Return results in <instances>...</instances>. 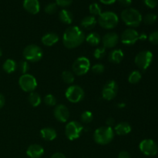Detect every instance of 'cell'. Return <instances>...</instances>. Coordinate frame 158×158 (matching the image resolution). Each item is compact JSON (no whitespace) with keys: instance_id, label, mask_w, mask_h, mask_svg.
Here are the masks:
<instances>
[{"instance_id":"cell-35","label":"cell","mask_w":158,"mask_h":158,"mask_svg":"<svg viewBox=\"0 0 158 158\" xmlns=\"http://www.w3.org/2000/svg\"><path fill=\"white\" fill-rule=\"evenodd\" d=\"M19 68L20 72L23 74L27 73L28 71L29 70V65L26 60H22L19 64Z\"/></svg>"},{"instance_id":"cell-3","label":"cell","mask_w":158,"mask_h":158,"mask_svg":"<svg viewBox=\"0 0 158 158\" xmlns=\"http://www.w3.org/2000/svg\"><path fill=\"white\" fill-rule=\"evenodd\" d=\"M114 138V131L110 127H101L95 131L94 140L97 143L106 145L110 143Z\"/></svg>"},{"instance_id":"cell-39","label":"cell","mask_w":158,"mask_h":158,"mask_svg":"<svg viewBox=\"0 0 158 158\" xmlns=\"http://www.w3.org/2000/svg\"><path fill=\"white\" fill-rule=\"evenodd\" d=\"M145 6L150 9H154L158 4V0H143Z\"/></svg>"},{"instance_id":"cell-10","label":"cell","mask_w":158,"mask_h":158,"mask_svg":"<svg viewBox=\"0 0 158 158\" xmlns=\"http://www.w3.org/2000/svg\"><path fill=\"white\" fill-rule=\"evenodd\" d=\"M83 131V125L80 123H79V122L73 120V121L69 122L66 124L65 133H66V137L69 140H74L80 137Z\"/></svg>"},{"instance_id":"cell-2","label":"cell","mask_w":158,"mask_h":158,"mask_svg":"<svg viewBox=\"0 0 158 158\" xmlns=\"http://www.w3.org/2000/svg\"><path fill=\"white\" fill-rule=\"evenodd\" d=\"M122 20L130 27H137L143 20V17L137 9L134 8H127L120 14Z\"/></svg>"},{"instance_id":"cell-28","label":"cell","mask_w":158,"mask_h":158,"mask_svg":"<svg viewBox=\"0 0 158 158\" xmlns=\"http://www.w3.org/2000/svg\"><path fill=\"white\" fill-rule=\"evenodd\" d=\"M62 79L65 83L71 84L74 82V75L71 71L65 70L62 73Z\"/></svg>"},{"instance_id":"cell-1","label":"cell","mask_w":158,"mask_h":158,"mask_svg":"<svg viewBox=\"0 0 158 158\" xmlns=\"http://www.w3.org/2000/svg\"><path fill=\"white\" fill-rule=\"evenodd\" d=\"M85 34L77 26H69L65 30L63 35V43L68 49H75L84 42Z\"/></svg>"},{"instance_id":"cell-11","label":"cell","mask_w":158,"mask_h":158,"mask_svg":"<svg viewBox=\"0 0 158 158\" xmlns=\"http://www.w3.org/2000/svg\"><path fill=\"white\" fill-rule=\"evenodd\" d=\"M139 148L144 155L149 157L155 156L158 152L157 144L151 139H145L142 140L139 145Z\"/></svg>"},{"instance_id":"cell-48","label":"cell","mask_w":158,"mask_h":158,"mask_svg":"<svg viewBox=\"0 0 158 158\" xmlns=\"http://www.w3.org/2000/svg\"><path fill=\"white\" fill-rule=\"evenodd\" d=\"M2 56V49L0 48V57H1Z\"/></svg>"},{"instance_id":"cell-25","label":"cell","mask_w":158,"mask_h":158,"mask_svg":"<svg viewBox=\"0 0 158 158\" xmlns=\"http://www.w3.org/2000/svg\"><path fill=\"white\" fill-rule=\"evenodd\" d=\"M86 43H89L91 46H97L99 43L101 41V38H100V35H99L97 32H91L89 33L87 36L86 37Z\"/></svg>"},{"instance_id":"cell-21","label":"cell","mask_w":158,"mask_h":158,"mask_svg":"<svg viewBox=\"0 0 158 158\" xmlns=\"http://www.w3.org/2000/svg\"><path fill=\"white\" fill-rule=\"evenodd\" d=\"M124 54L121 49H113L108 56L110 62L113 63H120L123 60Z\"/></svg>"},{"instance_id":"cell-37","label":"cell","mask_w":158,"mask_h":158,"mask_svg":"<svg viewBox=\"0 0 158 158\" xmlns=\"http://www.w3.org/2000/svg\"><path fill=\"white\" fill-rule=\"evenodd\" d=\"M148 39L152 44L158 45V31H154V32H151L148 36Z\"/></svg>"},{"instance_id":"cell-13","label":"cell","mask_w":158,"mask_h":158,"mask_svg":"<svg viewBox=\"0 0 158 158\" xmlns=\"http://www.w3.org/2000/svg\"><path fill=\"white\" fill-rule=\"evenodd\" d=\"M139 35L140 34L134 29H127L122 32L120 35V40L122 43L127 46H131L137 43L139 40Z\"/></svg>"},{"instance_id":"cell-32","label":"cell","mask_w":158,"mask_h":158,"mask_svg":"<svg viewBox=\"0 0 158 158\" xmlns=\"http://www.w3.org/2000/svg\"><path fill=\"white\" fill-rule=\"evenodd\" d=\"M57 8H58V6H57L56 2L49 3L45 7V12H46V13L52 15V14H54L56 12Z\"/></svg>"},{"instance_id":"cell-45","label":"cell","mask_w":158,"mask_h":158,"mask_svg":"<svg viewBox=\"0 0 158 158\" xmlns=\"http://www.w3.org/2000/svg\"><path fill=\"white\" fill-rule=\"evenodd\" d=\"M5 103H6V100H5L4 96L0 94V109H2L3 107V106L5 105Z\"/></svg>"},{"instance_id":"cell-46","label":"cell","mask_w":158,"mask_h":158,"mask_svg":"<svg viewBox=\"0 0 158 158\" xmlns=\"http://www.w3.org/2000/svg\"><path fill=\"white\" fill-rule=\"evenodd\" d=\"M148 38V35L145 33H141L140 35H139V40H145Z\"/></svg>"},{"instance_id":"cell-36","label":"cell","mask_w":158,"mask_h":158,"mask_svg":"<svg viewBox=\"0 0 158 158\" xmlns=\"http://www.w3.org/2000/svg\"><path fill=\"white\" fill-rule=\"evenodd\" d=\"M104 66L101 63H97L92 66V71L95 74H101L104 72Z\"/></svg>"},{"instance_id":"cell-30","label":"cell","mask_w":158,"mask_h":158,"mask_svg":"<svg viewBox=\"0 0 158 158\" xmlns=\"http://www.w3.org/2000/svg\"><path fill=\"white\" fill-rule=\"evenodd\" d=\"M157 16L156 14L154 13H148L143 17V23L146 25H153L155 23V22L157 21Z\"/></svg>"},{"instance_id":"cell-22","label":"cell","mask_w":158,"mask_h":158,"mask_svg":"<svg viewBox=\"0 0 158 158\" xmlns=\"http://www.w3.org/2000/svg\"><path fill=\"white\" fill-rule=\"evenodd\" d=\"M97 19L95 16L93 15H87V16L84 17L81 21V26L83 29H86L89 30L92 29L93 28L95 27L96 24H97Z\"/></svg>"},{"instance_id":"cell-5","label":"cell","mask_w":158,"mask_h":158,"mask_svg":"<svg viewBox=\"0 0 158 158\" xmlns=\"http://www.w3.org/2000/svg\"><path fill=\"white\" fill-rule=\"evenodd\" d=\"M43 55V52L41 48L35 44L29 45L23 50V56L26 60L32 63L40 61Z\"/></svg>"},{"instance_id":"cell-41","label":"cell","mask_w":158,"mask_h":158,"mask_svg":"<svg viewBox=\"0 0 158 158\" xmlns=\"http://www.w3.org/2000/svg\"><path fill=\"white\" fill-rule=\"evenodd\" d=\"M118 158H131L129 153L126 151H120L118 155Z\"/></svg>"},{"instance_id":"cell-43","label":"cell","mask_w":158,"mask_h":158,"mask_svg":"<svg viewBox=\"0 0 158 158\" xmlns=\"http://www.w3.org/2000/svg\"><path fill=\"white\" fill-rule=\"evenodd\" d=\"M50 158H66V156H65L63 154H62V153L57 152V153H55V154H52V155L51 156Z\"/></svg>"},{"instance_id":"cell-29","label":"cell","mask_w":158,"mask_h":158,"mask_svg":"<svg viewBox=\"0 0 158 158\" xmlns=\"http://www.w3.org/2000/svg\"><path fill=\"white\" fill-rule=\"evenodd\" d=\"M89 12H90L91 15H93V16H97V15L99 16V15L102 13L101 7H100V5L97 2L92 3V4L89 5Z\"/></svg>"},{"instance_id":"cell-14","label":"cell","mask_w":158,"mask_h":158,"mask_svg":"<svg viewBox=\"0 0 158 158\" xmlns=\"http://www.w3.org/2000/svg\"><path fill=\"white\" fill-rule=\"evenodd\" d=\"M54 117L58 121L66 123L69 117V111L68 108L63 104H58L54 109Z\"/></svg>"},{"instance_id":"cell-19","label":"cell","mask_w":158,"mask_h":158,"mask_svg":"<svg viewBox=\"0 0 158 158\" xmlns=\"http://www.w3.org/2000/svg\"><path fill=\"white\" fill-rule=\"evenodd\" d=\"M131 126L127 122H121L117 124L114 127V132L119 136H125L130 134L131 131Z\"/></svg>"},{"instance_id":"cell-31","label":"cell","mask_w":158,"mask_h":158,"mask_svg":"<svg viewBox=\"0 0 158 158\" xmlns=\"http://www.w3.org/2000/svg\"><path fill=\"white\" fill-rule=\"evenodd\" d=\"M45 104L49 106H53L56 105V99L52 94H48L44 97Z\"/></svg>"},{"instance_id":"cell-8","label":"cell","mask_w":158,"mask_h":158,"mask_svg":"<svg viewBox=\"0 0 158 158\" xmlns=\"http://www.w3.org/2000/svg\"><path fill=\"white\" fill-rule=\"evenodd\" d=\"M19 84L20 88L25 92H34L37 87V80L35 77L29 73L23 74L19 77Z\"/></svg>"},{"instance_id":"cell-17","label":"cell","mask_w":158,"mask_h":158,"mask_svg":"<svg viewBox=\"0 0 158 158\" xmlns=\"http://www.w3.org/2000/svg\"><path fill=\"white\" fill-rule=\"evenodd\" d=\"M26 154L29 158H40L44 154V149L40 144H32L27 148Z\"/></svg>"},{"instance_id":"cell-7","label":"cell","mask_w":158,"mask_h":158,"mask_svg":"<svg viewBox=\"0 0 158 158\" xmlns=\"http://www.w3.org/2000/svg\"><path fill=\"white\" fill-rule=\"evenodd\" d=\"M84 90L83 89V88L80 87L78 85L69 86L66 89V93H65L66 99L69 102L73 103H79L81 100H83V99L84 98Z\"/></svg>"},{"instance_id":"cell-23","label":"cell","mask_w":158,"mask_h":158,"mask_svg":"<svg viewBox=\"0 0 158 158\" xmlns=\"http://www.w3.org/2000/svg\"><path fill=\"white\" fill-rule=\"evenodd\" d=\"M59 18L60 21L64 24H71L73 19V15L70 11L63 9L59 13Z\"/></svg>"},{"instance_id":"cell-33","label":"cell","mask_w":158,"mask_h":158,"mask_svg":"<svg viewBox=\"0 0 158 158\" xmlns=\"http://www.w3.org/2000/svg\"><path fill=\"white\" fill-rule=\"evenodd\" d=\"M93 114L90 111H84L83 114H81V120L83 123H89L93 120Z\"/></svg>"},{"instance_id":"cell-4","label":"cell","mask_w":158,"mask_h":158,"mask_svg":"<svg viewBox=\"0 0 158 158\" xmlns=\"http://www.w3.org/2000/svg\"><path fill=\"white\" fill-rule=\"evenodd\" d=\"M119 18L117 14L111 11L103 12L99 15L98 23L102 28L106 29H112L117 26Z\"/></svg>"},{"instance_id":"cell-6","label":"cell","mask_w":158,"mask_h":158,"mask_svg":"<svg viewBox=\"0 0 158 158\" xmlns=\"http://www.w3.org/2000/svg\"><path fill=\"white\" fill-rule=\"evenodd\" d=\"M153 53L149 50H143L139 52L135 57V64L141 70L144 71L148 69L153 61Z\"/></svg>"},{"instance_id":"cell-12","label":"cell","mask_w":158,"mask_h":158,"mask_svg":"<svg viewBox=\"0 0 158 158\" xmlns=\"http://www.w3.org/2000/svg\"><path fill=\"white\" fill-rule=\"evenodd\" d=\"M118 91V86L114 80H110L103 86L102 97L106 100H112L115 98Z\"/></svg>"},{"instance_id":"cell-27","label":"cell","mask_w":158,"mask_h":158,"mask_svg":"<svg viewBox=\"0 0 158 158\" xmlns=\"http://www.w3.org/2000/svg\"><path fill=\"white\" fill-rule=\"evenodd\" d=\"M142 78V75L140 73V71L134 70L131 73V74L128 77V81L129 83H132V84H136V83H139Z\"/></svg>"},{"instance_id":"cell-38","label":"cell","mask_w":158,"mask_h":158,"mask_svg":"<svg viewBox=\"0 0 158 158\" xmlns=\"http://www.w3.org/2000/svg\"><path fill=\"white\" fill-rule=\"evenodd\" d=\"M73 0H56V3L58 6L60 7H67V6H70L72 4Z\"/></svg>"},{"instance_id":"cell-44","label":"cell","mask_w":158,"mask_h":158,"mask_svg":"<svg viewBox=\"0 0 158 158\" xmlns=\"http://www.w3.org/2000/svg\"><path fill=\"white\" fill-rule=\"evenodd\" d=\"M117 0H100V2H102L103 4L105 5H112L114 4Z\"/></svg>"},{"instance_id":"cell-26","label":"cell","mask_w":158,"mask_h":158,"mask_svg":"<svg viewBox=\"0 0 158 158\" xmlns=\"http://www.w3.org/2000/svg\"><path fill=\"white\" fill-rule=\"evenodd\" d=\"M28 99H29V103H30L33 107H36V106H40V103H41L42 102L41 97L40 96V94H37V93L35 92L30 93Z\"/></svg>"},{"instance_id":"cell-40","label":"cell","mask_w":158,"mask_h":158,"mask_svg":"<svg viewBox=\"0 0 158 158\" xmlns=\"http://www.w3.org/2000/svg\"><path fill=\"white\" fill-rule=\"evenodd\" d=\"M119 2V4L120 5L123 7L129 8V6H131V3H132V0H117Z\"/></svg>"},{"instance_id":"cell-16","label":"cell","mask_w":158,"mask_h":158,"mask_svg":"<svg viewBox=\"0 0 158 158\" xmlns=\"http://www.w3.org/2000/svg\"><path fill=\"white\" fill-rule=\"evenodd\" d=\"M23 8L30 14H37L40 10V5L39 0H24Z\"/></svg>"},{"instance_id":"cell-9","label":"cell","mask_w":158,"mask_h":158,"mask_svg":"<svg viewBox=\"0 0 158 158\" xmlns=\"http://www.w3.org/2000/svg\"><path fill=\"white\" fill-rule=\"evenodd\" d=\"M73 72L77 76H83L87 73L90 69V62L86 57L77 58L73 63Z\"/></svg>"},{"instance_id":"cell-18","label":"cell","mask_w":158,"mask_h":158,"mask_svg":"<svg viewBox=\"0 0 158 158\" xmlns=\"http://www.w3.org/2000/svg\"><path fill=\"white\" fill-rule=\"evenodd\" d=\"M60 37L55 32H49L45 34L42 38V43L46 46H52L58 43Z\"/></svg>"},{"instance_id":"cell-15","label":"cell","mask_w":158,"mask_h":158,"mask_svg":"<svg viewBox=\"0 0 158 158\" xmlns=\"http://www.w3.org/2000/svg\"><path fill=\"white\" fill-rule=\"evenodd\" d=\"M119 35L116 32H110L104 35V36L102 39V43H103V47L106 49H112L114 48L118 43Z\"/></svg>"},{"instance_id":"cell-47","label":"cell","mask_w":158,"mask_h":158,"mask_svg":"<svg viewBox=\"0 0 158 158\" xmlns=\"http://www.w3.org/2000/svg\"><path fill=\"white\" fill-rule=\"evenodd\" d=\"M117 106H118V107H120V108H123V107H124V106H125V103H118V104H117Z\"/></svg>"},{"instance_id":"cell-20","label":"cell","mask_w":158,"mask_h":158,"mask_svg":"<svg viewBox=\"0 0 158 158\" xmlns=\"http://www.w3.org/2000/svg\"><path fill=\"white\" fill-rule=\"evenodd\" d=\"M40 134L43 139L47 141H52L57 137L56 131L52 127H45L40 131Z\"/></svg>"},{"instance_id":"cell-42","label":"cell","mask_w":158,"mask_h":158,"mask_svg":"<svg viewBox=\"0 0 158 158\" xmlns=\"http://www.w3.org/2000/svg\"><path fill=\"white\" fill-rule=\"evenodd\" d=\"M114 123H115V120H114V119L112 118V117H109V118L106 120V126L110 127H111L114 124Z\"/></svg>"},{"instance_id":"cell-34","label":"cell","mask_w":158,"mask_h":158,"mask_svg":"<svg viewBox=\"0 0 158 158\" xmlns=\"http://www.w3.org/2000/svg\"><path fill=\"white\" fill-rule=\"evenodd\" d=\"M106 54V48L98 47L94 50V56L97 60H101Z\"/></svg>"},{"instance_id":"cell-24","label":"cell","mask_w":158,"mask_h":158,"mask_svg":"<svg viewBox=\"0 0 158 158\" xmlns=\"http://www.w3.org/2000/svg\"><path fill=\"white\" fill-rule=\"evenodd\" d=\"M2 68L5 72H6L7 73H12L15 72L16 69L17 63H15V60H12V59H8L3 63Z\"/></svg>"}]
</instances>
